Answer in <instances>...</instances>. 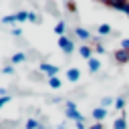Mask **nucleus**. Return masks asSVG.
Masks as SVG:
<instances>
[{"label":"nucleus","instance_id":"obj_1","mask_svg":"<svg viewBox=\"0 0 129 129\" xmlns=\"http://www.w3.org/2000/svg\"><path fill=\"white\" fill-rule=\"evenodd\" d=\"M64 107H67V111H64V115L69 117V119H73L75 123H79V121H85V117L77 111V105H75V101H67L64 103Z\"/></svg>","mask_w":129,"mask_h":129},{"label":"nucleus","instance_id":"obj_2","mask_svg":"<svg viewBox=\"0 0 129 129\" xmlns=\"http://www.w3.org/2000/svg\"><path fill=\"white\" fill-rule=\"evenodd\" d=\"M38 71H40V73H44L48 79L58 75V67H56V64H50V62H40V64H38Z\"/></svg>","mask_w":129,"mask_h":129},{"label":"nucleus","instance_id":"obj_3","mask_svg":"<svg viewBox=\"0 0 129 129\" xmlns=\"http://www.w3.org/2000/svg\"><path fill=\"white\" fill-rule=\"evenodd\" d=\"M58 46L62 48L64 54H71V52L75 50V42H73V38H69V36H60V38H58Z\"/></svg>","mask_w":129,"mask_h":129},{"label":"nucleus","instance_id":"obj_4","mask_svg":"<svg viewBox=\"0 0 129 129\" xmlns=\"http://www.w3.org/2000/svg\"><path fill=\"white\" fill-rule=\"evenodd\" d=\"M107 6L113 8V10H121V12H125V14L129 12V2H127V0H109Z\"/></svg>","mask_w":129,"mask_h":129},{"label":"nucleus","instance_id":"obj_5","mask_svg":"<svg viewBox=\"0 0 129 129\" xmlns=\"http://www.w3.org/2000/svg\"><path fill=\"white\" fill-rule=\"evenodd\" d=\"M93 119H95V123H103L105 119H107V109H103V107H97V109H93Z\"/></svg>","mask_w":129,"mask_h":129},{"label":"nucleus","instance_id":"obj_6","mask_svg":"<svg viewBox=\"0 0 129 129\" xmlns=\"http://www.w3.org/2000/svg\"><path fill=\"white\" fill-rule=\"evenodd\" d=\"M115 60H117L119 64H127V62H129V50L119 48V50L115 52Z\"/></svg>","mask_w":129,"mask_h":129},{"label":"nucleus","instance_id":"obj_7","mask_svg":"<svg viewBox=\"0 0 129 129\" xmlns=\"http://www.w3.org/2000/svg\"><path fill=\"white\" fill-rule=\"evenodd\" d=\"M79 54H81L85 60H91V58H93V48H91L89 44H83V46H79Z\"/></svg>","mask_w":129,"mask_h":129},{"label":"nucleus","instance_id":"obj_8","mask_svg":"<svg viewBox=\"0 0 129 129\" xmlns=\"http://www.w3.org/2000/svg\"><path fill=\"white\" fill-rule=\"evenodd\" d=\"M79 79H81V71H79V69H75V67H73V69H69V71H67V81L77 83Z\"/></svg>","mask_w":129,"mask_h":129},{"label":"nucleus","instance_id":"obj_9","mask_svg":"<svg viewBox=\"0 0 129 129\" xmlns=\"http://www.w3.org/2000/svg\"><path fill=\"white\" fill-rule=\"evenodd\" d=\"M75 34H77L81 40H91V32H89L87 28H83V26H77V28H75Z\"/></svg>","mask_w":129,"mask_h":129},{"label":"nucleus","instance_id":"obj_10","mask_svg":"<svg viewBox=\"0 0 129 129\" xmlns=\"http://www.w3.org/2000/svg\"><path fill=\"white\" fill-rule=\"evenodd\" d=\"M113 129H127V119H125V113H121V117H117L113 121Z\"/></svg>","mask_w":129,"mask_h":129},{"label":"nucleus","instance_id":"obj_11","mask_svg":"<svg viewBox=\"0 0 129 129\" xmlns=\"http://www.w3.org/2000/svg\"><path fill=\"white\" fill-rule=\"evenodd\" d=\"M26 60V54L24 52H14L12 56H10V62L12 64H20V62H24Z\"/></svg>","mask_w":129,"mask_h":129},{"label":"nucleus","instance_id":"obj_12","mask_svg":"<svg viewBox=\"0 0 129 129\" xmlns=\"http://www.w3.org/2000/svg\"><path fill=\"white\" fill-rule=\"evenodd\" d=\"M99 69H101V60H99L97 56H93V58L89 60V71H91V73H97Z\"/></svg>","mask_w":129,"mask_h":129},{"label":"nucleus","instance_id":"obj_13","mask_svg":"<svg viewBox=\"0 0 129 129\" xmlns=\"http://www.w3.org/2000/svg\"><path fill=\"white\" fill-rule=\"evenodd\" d=\"M64 28H67V24H64L62 20H58V22H56V26H54V32L58 34V38H60V36H64Z\"/></svg>","mask_w":129,"mask_h":129},{"label":"nucleus","instance_id":"obj_14","mask_svg":"<svg viewBox=\"0 0 129 129\" xmlns=\"http://www.w3.org/2000/svg\"><path fill=\"white\" fill-rule=\"evenodd\" d=\"M125 103H127V99H125V97H117V99H115V109L123 113V109H125Z\"/></svg>","mask_w":129,"mask_h":129},{"label":"nucleus","instance_id":"obj_15","mask_svg":"<svg viewBox=\"0 0 129 129\" xmlns=\"http://www.w3.org/2000/svg\"><path fill=\"white\" fill-rule=\"evenodd\" d=\"M97 32H99V36H107V34L111 32V26H109V24H99Z\"/></svg>","mask_w":129,"mask_h":129},{"label":"nucleus","instance_id":"obj_16","mask_svg":"<svg viewBox=\"0 0 129 129\" xmlns=\"http://www.w3.org/2000/svg\"><path fill=\"white\" fill-rule=\"evenodd\" d=\"M26 129H44V127H42L36 119H28V121H26Z\"/></svg>","mask_w":129,"mask_h":129},{"label":"nucleus","instance_id":"obj_17","mask_svg":"<svg viewBox=\"0 0 129 129\" xmlns=\"http://www.w3.org/2000/svg\"><path fill=\"white\" fill-rule=\"evenodd\" d=\"M0 22H4V24H16V14H8V16H2V18H0Z\"/></svg>","mask_w":129,"mask_h":129},{"label":"nucleus","instance_id":"obj_18","mask_svg":"<svg viewBox=\"0 0 129 129\" xmlns=\"http://www.w3.org/2000/svg\"><path fill=\"white\" fill-rule=\"evenodd\" d=\"M48 85H50L52 89H60V85H62V81H60L58 77H50V79H48Z\"/></svg>","mask_w":129,"mask_h":129},{"label":"nucleus","instance_id":"obj_19","mask_svg":"<svg viewBox=\"0 0 129 129\" xmlns=\"http://www.w3.org/2000/svg\"><path fill=\"white\" fill-rule=\"evenodd\" d=\"M24 20H28V12L26 10H18L16 12V22H24Z\"/></svg>","mask_w":129,"mask_h":129},{"label":"nucleus","instance_id":"obj_20","mask_svg":"<svg viewBox=\"0 0 129 129\" xmlns=\"http://www.w3.org/2000/svg\"><path fill=\"white\" fill-rule=\"evenodd\" d=\"M111 105H115V99H113V97H103L101 107H103V109H107V107H111Z\"/></svg>","mask_w":129,"mask_h":129},{"label":"nucleus","instance_id":"obj_21","mask_svg":"<svg viewBox=\"0 0 129 129\" xmlns=\"http://www.w3.org/2000/svg\"><path fill=\"white\" fill-rule=\"evenodd\" d=\"M93 50H95V52H97V54H103V52H105V46H103V44H101V42H97V44H95V48H93Z\"/></svg>","mask_w":129,"mask_h":129},{"label":"nucleus","instance_id":"obj_22","mask_svg":"<svg viewBox=\"0 0 129 129\" xmlns=\"http://www.w3.org/2000/svg\"><path fill=\"white\" fill-rule=\"evenodd\" d=\"M28 20H30V22H40L38 14H34V12H28Z\"/></svg>","mask_w":129,"mask_h":129},{"label":"nucleus","instance_id":"obj_23","mask_svg":"<svg viewBox=\"0 0 129 129\" xmlns=\"http://www.w3.org/2000/svg\"><path fill=\"white\" fill-rule=\"evenodd\" d=\"M2 73H4V75H12V73H14V67H12V64H6V67L2 69Z\"/></svg>","mask_w":129,"mask_h":129},{"label":"nucleus","instance_id":"obj_24","mask_svg":"<svg viewBox=\"0 0 129 129\" xmlns=\"http://www.w3.org/2000/svg\"><path fill=\"white\" fill-rule=\"evenodd\" d=\"M10 32H12V36H20V34H22V28H18V26H14V28H12Z\"/></svg>","mask_w":129,"mask_h":129},{"label":"nucleus","instance_id":"obj_25","mask_svg":"<svg viewBox=\"0 0 129 129\" xmlns=\"http://www.w3.org/2000/svg\"><path fill=\"white\" fill-rule=\"evenodd\" d=\"M121 48L123 50H129V38H123L121 40Z\"/></svg>","mask_w":129,"mask_h":129},{"label":"nucleus","instance_id":"obj_26","mask_svg":"<svg viewBox=\"0 0 129 129\" xmlns=\"http://www.w3.org/2000/svg\"><path fill=\"white\" fill-rule=\"evenodd\" d=\"M67 10L75 12V10H77V4H75V2H67Z\"/></svg>","mask_w":129,"mask_h":129},{"label":"nucleus","instance_id":"obj_27","mask_svg":"<svg viewBox=\"0 0 129 129\" xmlns=\"http://www.w3.org/2000/svg\"><path fill=\"white\" fill-rule=\"evenodd\" d=\"M89 129H105V125L103 123H93V125H89Z\"/></svg>","mask_w":129,"mask_h":129},{"label":"nucleus","instance_id":"obj_28","mask_svg":"<svg viewBox=\"0 0 129 129\" xmlns=\"http://www.w3.org/2000/svg\"><path fill=\"white\" fill-rule=\"evenodd\" d=\"M8 101H10V97H0V109H2V107H4Z\"/></svg>","mask_w":129,"mask_h":129},{"label":"nucleus","instance_id":"obj_29","mask_svg":"<svg viewBox=\"0 0 129 129\" xmlns=\"http://www.w3.org/2000/svg\"><path fill=\"white\" fill-rule=\"evenodd\" d=\"M75 127H77V129H87V127H85V121H79V123H75Z\"/></svg>","mask_w":129,"mask_h":129},{"label":"nucleus","instance_id":"obj_30","mask_svg":"<svg viewBox=\"0 0 129 129\" xmlns=\"http://www.w3.org/2000/svg\"><path fill=\"white\" fill-rule=\"evenodd\" d=\"M56 129H64V127H62V125H60V127H56Z\"/></svg>","mask_w":129,"mask_h":129},{"label":"nucleus","instance_id":"obj_31","mask_svg":"<svg viewBox=\"0 0 129 129\" xmlns=\"http://www.w3.org/2000/svg\"><path fill=\"white\" fill-rule=\"evenodd\" d=\"M127 16H129V12H127Z\"/></svg>","mask_w":129,"mask_h":129}]
</instances>
